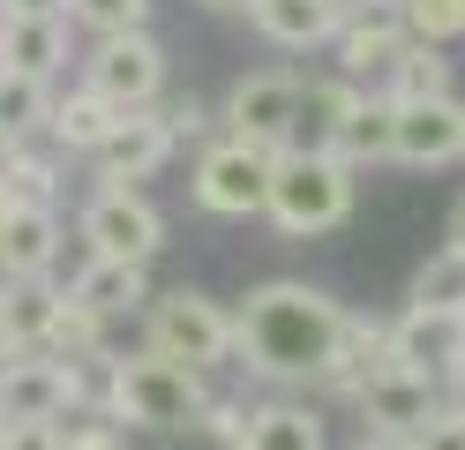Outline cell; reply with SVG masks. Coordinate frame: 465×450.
I'll list each match as a JSON object with an SVG mask.
<instances>
[{
    "label": "cell",
    "mask_w": 465,
    "mask_h": 450,
    "mask_svg": "<svg viewBox=\"0 0 465 450\" xmlns=\"http://www.w3.org/2000/svg\"><path fill=\"white\" fill-rule=\"evenodd\" d=\"M450 248H465V195L450 203Z\"/></svg>",
    "instance_id": "34"
},
{
    "label": "cell",
    "mask_w": 465,
    "mask_h": 450,
    "mask_svg": "<svg viewBox=\"0 0 465 450\" xmlns=\"http://www.w3.org/2000/svg\"><path fill=\"white\" fill-rule=\"evenodd\" d=\"M143 353L181 360V368L211 375V368L232 360V308H218V300L195 293V285L151 293V308H143Z\"/></svg>",
    "instance_id": "4"
},
{
    "label": "cell",
    "mask_w": 465,
    "mask_h": 450,
    "mask_svg": "<svg viewBox=\"0 0 465 450\" xmlns=\"http://www.w3.org/2000/svg\"><path fill=\"white\" fill-rule=\"evenodd\" d=\"M383 345H391L398 368L428 375L435 390H450L458 368H465V323L450 308H405V315H391L383 323Z\"/></svg>",
    "instance_id": "10"
},
{
    "label": "cell",
    "mask_w": 465,
    "mask_h": 450,
    "mask_svg": "<svg viewBox=\"0 0 465 450\" xmlns=\"http://www.w3.org/2000/svg\"><path fill=\"white\" fill-rule=\"evenodd\" d=\"M173 150H181V143H173V128L158 120V105H151V113H128L121 128L105 135V150L91 158V165H98V188H143Z\"/></svg>",
    "instance_id": "13"
},
{
    "label": "cell",
    "mask_w": 465,
    "mask_h": 450,
    "mask_svg": "<svg viewBox=\"0 0 465 450\" xmlns=\"http://www.w3.org/2000/svg\"><path fill=\"white\" fill-rule=\"evenodd\" d=\"M61 450H121V420H105V413H68V420H61Z\"/></svg>",
    "instance_id": "29"
},
{
    "label": "cell",
    "mask_w": 465,
    "mask_h": 450,
    "mask_svg": "<svg viewBox=\"0 0 465 450\" xmlns=\"http://www.w3.org/2000/svg\"><path fill=\"white\" fill-rule=\"evenodd\" d=\"M263 218L285 240H323L353 218V165L331 158V150H285L271 165V203Z\"/></svg>",
    "instance_id": "3"
},
{
    "label": "cell",
    "mask_w": 465,
    "mask_h": 450,
    "mask_svg": "<svg viewBox=\"0 0 465 450\" xmlns=\"http://www.w3.org/2000/svg\"><path fill=\"white\" fill-rule=\"evenodd\" d=\"M0 383H8V353H0Z\"/></svg>",
    "instance_id": "38"
},
{
    "label": "cell",
    "mask_w": 465,
    "mask_h": 450,
    "mask_svg": "<svg viewBox=\"0 0 465 450\" xmlns=\"http://www.w3.org/2000/svg\"><path fill=\"white\" fill-rule=\"evenodd\" d=\"M383 98H398V105L458 98V60H450L443 45H405V60H398V68H391V83H383Z\"/></svg>",
    "instance_id": "23"
},
{
    "label": "cell",
    "mask_w": 465,
    "mask_h": 450,
    "mask_svg": "<svg viewBox=\"0 0 465 450\" xmlns=\"http://www.w3.org/2000/svg\"><path fill=\"white\" fill-rule=\"evenodd\" d=\"M398 105V98H391ZM398 165H458L465 158V98H428V105H398Z\"/></svg>",
    "instance_id": "14"
},
{
    "label": "cell",
    "mask_w": 465,
    "mask_h": 450,
    "mask_svg": "<svg viewBox=\"0 0 465 450\" xmlns=\"http://www.w3.org/2000/svg\"><path fill=\"white\" fill-rule=\"evenodd\" d=\"M53 203H61V165L38 158L31 143H15L0 165V210H53Z\"/></svg>",
    "instance_id": "24"
},
{
    "label": "cell",
    "mask_w": 465,
    "mask_h": 450,
    "mask_svg": "<svg viewBox=\"0 0 465 450\" xmlns=\"http://www.w3.org/2000/svg\"><path fill=\"white\" fill-rule=\"evenodd\" d=\"M405 23H398V8H353L345 15V30L331 38V53H338V75L345 83H361V90H383L391 83V68L405 60Z\"/></svg>",
    "instance_id": "11"
},
{
    "label": "cell",
    "mask_w": 465,
    "mask_h": 450,
    "mask_svg": "<svg viewBox=\"0 0 465 450\" xmlns=\"http://www.w3.org/2000/svg\"><path fill=\"white\" fill-rule=\"evenodd\" d=\"M271 165L263 150H248V143H203L195 150V173H188V195L195 210H211V218H263V203H271Z\"/></svg>",
    "instance_id": "8"
},
{
    "label": "cell",
    "mask_w": 465,
    "mask_h": 450,
    "mask_svg": "<svg viewBox=\"0 0 465 450\" xmlns=\"http://www.w3.org/2000/svg\"><path fill=\"white\" fill-rule=\"evenodd\" d=\"M0 218H8V210H0Z\"/></svg>",
    "instance_id": "40"
},
{
    "label": "cell",
    "mask_w": 465,
    "mask_h": 450,
    "mask_svg": "<svg viewBox=\"0 0 465 450\" xmlns=\"http://www.w3.org/2000/svg\"><path fill=\"white\" fill-rule=\"evenodd\" d=\"M8 150H15V143H8V135H0V165H8Z\"/></svg>",
    "instance_id": "37"
},
{
    "label": "cell",
    "mask_w": 465,
    "mask_h": 450,
    "mask_svg": "<svg viewBox=\"0 0 465 450\" xmlns=\"http://www.w3.org/2000/svg\"><path fill=\"white\" fill-rule=\"evenodd\" d=\"M361 98V83H345L338 68L331 75H301V128H293V150H331L338 128H345V113H353Z\"/></svg>",
    "instance_id": "22"
},
{
    "label": "cell",
    "mask_w": 465,
    "mask_h": 450,
    "mask_svg": "<svg viewBox=\"0 0 465 450\" xmlns=\"http://www.w3.org/2000/svg\"><path fill=\"white\" fill-rule=\"evenodd\" d=\"M75 413V360L61 353H8L0 420H68Z\"/></svg>",
    "instance_id": "12"
},
{
    "label": "cell",
    "mask_w": 465,
    "mask_h": 450,
    "mask_svg": "<svg viewBox=\"0 0 465 450\" xmlns=\"http://www.w3.org/2000/svg\"><path fill=\"white\" fill-rule=\"evenodd\" d=\"M203 405H211V390H203L195 368H181V360H158V353H113L105 420L173 435V428H203Z\"/></svg>",
    "instance_id": "2"
},
{
    "label": "cell",
    "mask_w": 465,
    "mask_h": 450,
    "mask_svg": "<svg viewBox=\"0 0 465 450\" xmlns=\"http://www.w3.org/2000/svg\"><path fill=\"white\" fill-rule=\"evenodd\" d=\"M218 128L232 143H248V150H263V158H285L293 150V128H301V75L293 68H255L225 90V105H218Z\"/></svg>",
    "instance_id": "5"
},
{
    "label": "cell",
    "mask_w": 465,
    "mask_h": 450,
    "mask_svg": "<svg viewBox=\"0 0 465 450\" xmlns=\"http://www.w3.org/2000/svg\"><path fill=\"white\" fill-rule=\"evenodd\" d=\"M405 450H465V413L443 398V413H435V420H428V428L405 443Z\"/></svg>",
    "instance_id": "32"
},
{
    "label": "cell",
    "mask_w": 465,
    "mask_h": 450,
    "mask_svg": "<svg viewBox=\"0 0 465 450\" xmlns=\"http://www.w3.org/2000/svg\"><path fill=\"white\" fill-rule=\"evenodd\" d=\"M443 398H450V405H458V413H465V368H458V383H450V390H443Z\"/></svg>",
    "instance_id": "36"
},
{
    "label": "cell",
    "mask_w": 465,
    "mask_h": 450,
    "mask_svg": "<svg viewBox=\"0 0 465 450\" xmlns=\"http://www.w3.org/2000/svg\"><path fill=\"white\" fill-rule=\"evenodd\" d=\"M83 315L98 323H121V315H143L151 308V270L143 263H105V255H83V270L61 285Z\"/></svg>",
    "instance_id": "16"
},
{
    "label": "cell",
    "mask_w": 465,
    "mask_h": 450,
    "mask_svg": "<svg viewBox=\"0 0 465 450\" xmlns=\"http://www.w3.org/2000/svg\"><path fill=\"white\" fill-rule=\"evenodd\" d=\"M0 450H61V420H0Z\"/></svg>",
    "instance_id": "31"
},
{
    "label": "cell",
    "mask_w": 465,
    "mask_h": 450,
    "mask_svg": "<svg viewBox=\"0 0 465 450\" xmlns=\"http://www.w3.org/2000/svg\"><path fill=\"white\" fill-rule=\"evenodd\" d=\"M83 255H105V263H143L151 270V255L165 248V210L143 195V188H91V203H83Z\"/></svg>",
    "instance_id": "7"
},
{
    "label": "cell",
    "mask_w": 465,
    "mask_h": 450,
    "mask_svg": "<svg viewBox=\"0 0 465 450\" xmlns=\"http://www.w3.org/2000/svg\"><path fill=\"white\" fill-rule=\"evenodd\" d=\"M121 120H128V113H113V105L98 98V90H83V83H75V90H53L45 135L61 143L68 158H98V150H105V135L121 128Z\"/></svg>",
    "instance_id": "19"
},
{
    "label": "cell",
    "mask_w": 465,
    "mask_h": 450,
    "mask_svg": "<svg viewBox=\"0 0 465 450\" xmlns=\"http://www.w3.org/2000/svg\"><path fill=\"white\" fill-rule=\"evenodd\" d=\"M83 90H98L113 113H151L165 98V45L151 30H113V38H91L83 53Z\"/></svg>",
    "instance_id": "6"
},
{
    "label": "cell",
    "mask_w": 465,
    "mask_h": 450,
    "mask_svg": "<svg viewBox=\"0 0 465 450\" xmlns=\"http://www.w3.org/2000/svg\"><path fill=\"white\" fill-rule=\"evenodd\" d=\"M45 113H53V83L0 68V135H8V143H31V135H45Z\"/></svg>",
    "instance_id": "25"
},
{
    "label": "cell",
    "mask_w": 465,
    "mask_h": 450,
    "mask_svg": "<svg viewBox=\"0 0 465 450\" xmlns=\"http://www.w3.org/2000/svg\"><path fill=\"white\" fill-rule=\"evenodd\" d=\"M391 143H398V105L383 98V90H361L353 113H345V128H338V143H331V158H345L361 173V165H383Z\"/></svg>",
    "instance_id": "21"
},
{
    "label": "cell",
    "mask_w": 465,
    "mask_h": 450,
    "mask_svg": "<svg viewBox=\"0 0 465 450\" xmlns=\"http://www.w3.org/2000/svg\"><path fill=\"white\" fill-rule=\"evenodd\" d=\"M158 120H165V128H173V143H195V135H203V128H211V120H218V113H211V105H203V98H195V90H181V98H158Z\"/></svg>",
    "instance_id": "30"
},
{
    "label": "cell",
    "mask_w": 465,
    "mask_h": 450,
    "mask_svg": "<svg viewBox=\"0 0 465 450\" xmlns=\"http://www.w3.org/2000/svg\"><path fill=\"white\" fill-rule=\"evenodd\" d=\"M158 0H68V23H83L91 38H113V30H151Z\"/></svg>",
    "instance_id": "28"
},
{
    "label": "cell",
    "mask_w": 465,
    "mask_h": 450,
    "mask_svg": "<svg viewBox=\"0 0 465 450\" xmlns=\"http://www.w3.org/2000/svg\"><path fill=\"white\" fill-rule=\"evenodd\" d=\"M68 60H75V45H68V15H0V68L53 83Z\"/></svg>",
    "instance_id": "17"
},
{
    "label": "cell",
    "mask_w": 465,
    "mask_h": 450,
    "mask_svg": "<svg viewBox=\"0 0 465 450\" xmlns=\"http://www.w3.org/2000/svg\"><path fill=\"white\" fill-rule=\"evenodd\" d=\"M61 210H8L0 218V278H53L61 270Z\"/></svg>",
    "instance_id": "18"
},
{
    "label": "cell",
    "mask_w": 465,
    "mask_h": 450,
    "mask_svg": "<svg viewBox=\"0 0 465 450\" xmlns=\"http://www.w3.org/2000/svg\"><path fill=\"white\" fill-rule=\"evenodd\" d=\"M232 450H331V443H323V413H315V405L271 398V405L241 413V435H232Z\"/></svg>",
    "instance_id": "20"
},
{
    "label": "cell",
    "mask_w": 465,
    "mask_h": 450,
    "mask_svg": "<svg viewBox=\"0 0 465 450\" xmlns=\"http://www.w3.org/2000/svg\"><path fill=\"white\" fill-rule=\"evenodd\" d=\"M398 23H405V38L413 45H458L465 38V0H391Z\"/></svg>",
    "instance_id": "27"
},
{
    "label": "cell",
    "mask_w": 465,
    "mask_h": 450,
    "mask_svg": "<svg viewBox=\"0 0 465 450\" xmlns=\"http://www.w3.org/2000/svg\"><path fill=\"white\" fill-rule=\"evenodd\" d=\"M353 450H405V443H398V435H383V428H361V443H353Z\"/></svg>",
    "instance_id": "33"
},
{
    "label": "cell",
    "mask_w": 465,
    "mask_h": 450,
    "mask_svg": "<svg viewBox=\"0 0 465 450\" xmlns=\"http://www.w3.org/2000/svg\"><path fill=\"white\" fill-rule=\"evenodd\" d=\"M211 15H248V0H203Z\"/></svg>",
    "instance_id": "35"
},
{
    "label": "cell",
    "mask_w": 465,
    "mask_h": 450,
    "mask_svg": "<svg viewBox=\"0 0 465 450\" xmlns=\"http://www.w3.org/2000/svg\"><path fill=\"white\" fill-rule=\"evenodd\" d=\"M345 0H248V23H255V38L278 45V53H315V45H331L338 30H345Z\"/></svg>",
    "instance_id": "15"
},
{
    "label": "cell",
    "mask_w": 465,
    "mask_h": 450,
    "mask_svg": "<svg viewBox=\"0 0 465 450\" xmlns=\"http://www.w3.org/2000/svg\"><path fill=\"white\" fill-rule=\"evenodd\" d=\"M345 338V308L308 278H271L232 308V353L263 383H323Z\"/></svg>",
    "instance_id": "1"
},
{
    "label": "cell",
    "mask_w": 465,
    "mask_h": 450,
    "mask_svg": "<svg viewBox=\"0 0 465 450\" xmlns=\"http://www.w3.org/2000/svg\"><path fill=\"white\" fill-rule=\"evenodd\" d=\"M353 405H361V428H383V435H398V443H413L428 420L443 413V390H435L428 375H413V368H398L391 345H383V360L353 383Z\"/></svg>",
    "instance_id": "9"
},
{
    "label": "cell",
    "mask_w": 465,
    "mask_h": 450,
    "mask_svg": "<svg viewBox=\"0 0 465 450\" xmlns=\"http://www.w3.org/2000/svg\"><path fill=\"white\" fill-rule=\"evenodd\" d=\"M405 308H465V248H435L420 270H413V285H405Z\"/></svg>",
    "instance_id": "26"
},
{
    "label": "cell",
    "mask_w": 465,
    "mask_h": 450,
    "mask_svg": "<svg viewBox=\"0 0 465 450\" xmlns=\"http://www.w3.org/2000/svg\"><path fill=\"white\" fill-rule=\"evenodd\" d=\"M458 323H465V308H458Z\"/></svg>",
    "instance_id": "39"
}]
</instances>
